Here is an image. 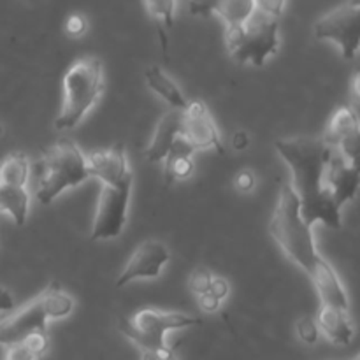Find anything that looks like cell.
<instances>
[{
  "label": "cell",
  "mask_w": 360,
  "mask_h": 360,
  "mask_svg": "<svg viewBox=\"0 0 360 360\" xmlns=\"http://www.w3.org/2000/svg\"><path fill=\"white\" fill-rule=\"evenodd\" d=\"M269 232L281 252L308 274L322 304L350 308V301L340 276L316 250L313 225L302 218L301 200L292 185H285L281 188L280 199L269 221Z\"/></svg>",
  "instance_id": "6da1fadb"
},
{
  "label": "cell",
  "mask_w": 360,
  "mask_h": 360,
  "mask_svg": "<svg viewBox=\"0 0 360 360\" xmlns=\"http://www.w3.org/2000/svg\"><path fill=\"white\" fill-rule=\"evenodd\" d=\"M274 148L290 169L292 188L301 200L302 218L313 227L323 224L329 229H340L343 207L338 206L327 188L326 171L333 148L323 136L283 137L274 143Z\"/></svg>",
  "instance_id": "7a4b0ae2"
},
{
  "label": "cell",
  "mask_w": 360,
  "mask_h": 360,
  "mask_svg": "<svg viewBox=\"0 0 360 360\" xmlns=\"http://www.w3.org/2000/svg\"><path fill=\"white\" fill-rule=\"evenodd\" d=\"M104 91V67L97 56L77 58L63 74L62 108L55 120L56 130H72L95 108Z\"/></svg>",
  "instance_id": "3957f363"
},
{
  "label": "cell",
  "mask_w": 360,
  "mask_h": 360,
  "mask_svg": "<svg viewBox=\"0 0 360 360\" xmlns=\"http://www.w3.org/2000/svg\"><path fill=\"white\" fill-rule=\"evenodd\" d=\"M74 301L58 281H51L30 302L0 319V345L9 347L37 333H48L49 320L65 319L72 313Z\"/></svg>",
  "instance_id": "277c9868"
},
{
  "label": "cell",
  "mask_w": 360,
  "mask_h": 360,
  "mask_svg": "<svg viewBox=\"0 0 360 360\" xmlns=\"http://www.w3.org/2000/svg\"><path fill=\"white\" fill-rule=\"evenodd\" d=\"M88 178H91L88 157L72 139L62 137L39 160L37 200L48 206L65 190L76 188Z\"/></svg>",
  "instance_id": "5b68a950"
},
{
  "label": "cell",
  "mask_w": 360,
  "mask_h": 360,
  "mask_svg": "<svg viewBox=\"0 0 360 360\" xmlns=\"http://www.w3.org/2000/svg\"><path fill=\"white\" fill-rule=\"evenodd\" d=\"M200 320L179 311H160L144 308L129 319L118 322V329L141 352L143 359H171L174 357L165 336L172 330H183L199 326Z\"/></svg>",
  "instance_id": "8992f818"
},
{
  "label": "cell",
  "mask_w": 360,
  "mask_h": 360,
  "mask_svg": "<svg viewBox=\"0 0 360 360\" xmlns=\"http://www.w3.org/2000/svg\"><path fill=\"white\" fill-rule=\"evenodd\" d=\"M225 44L238 63L264 65L280 49V18L255 9L245 23L225 27Z\"/></svg>",
  "instance_id": "52a82bcc"
},
{
  "label": "cell",
  "mask_w": 360,
  "mask_h": 360,
  "mask_svg": "<svg viewBox=\"0 0 360 360\" xmlns=\"http://www.w3.org/2000/svg\"><path fill=\"white\" fill-rule=\"evenodd\" d=\"M30 164L27 155L13 151L0 164V213L9 214L18 227L27 224L30 193L27 190Z\"/></svg>",
  "instance_id": "ba28073f"
},
{
  "label": "cell",
  "mask_w": 360,
  "mask_h": 360,
  "mask_svg": "<svg viewBox=\"0 0 360 360\" xmlns=\"http://www.w3.org/2000/svg\"><path fill=\"white\" fill-rule=\"evenodd\" d=\"M319 41L333 42L345 60H352L360 51V7L350 2L338 6L319 18L313 27Z\"/></svg>",
  "instance_id": "9c48e42d"
},
{
  "label": "cell",
  "mask_w": 360,
  "mask_h": 360,
  "mask_svg": "<svg viewBox=\"0 0 360 360\" xmlns=\"http://www.w3.org/2000/svg\"><path fill=\"white\" fill-rule=\"evenodd\" d=\"M130 195L132 185L111 186L102 183L90 231L94 241H109L122 234L129 214Z\"/></svg>",
  "instance_id": "30bf717a"
},
{
  "label": "cell",
  "mask_w": 360,
  "mask_h": 360,
  "mask_svg": "<svg viewBox=\"0 0 360 360\" xmlns=\"http://www.w3.org/2000/svg\"><path fill=\"white\" fill-rule=\"evenodd\" d=\"M323 139L333 150L360 169V118L352 105H340L330 116Z\"/></svg>",
  "instance_id": "8fae6325"
},
{
  "label": "cell",
  "mask_w": 360,
  "mask_h": 360,
  "mask_svg": "<svg viewBox=\"0 0 360 360\" xmlns=\"http://www.w3.org/2000/svg\"><path fill=\"white\" fill-rule=\"evenodd\" d=\"M169 259L171 255L164 243L153 241V239L141 243L120 273L118 280H116V288H123L137 280H155L160 276Z\"/></svg>",
  "instance_id": "7c38bea8"
},
{
  "label": "cell",
  "mask_w": 360,
  "mask_h": 360,
  "mask_svg": "<svg viewBox=\"0 0 360 360\" xmlns=\"http://www.w3.org/2000/svg\"><path fill=\"white\" fill-rule=\"evenodd\" d=\"M181 136L195 150H214L218 153H224L220 130H218L207 105L199 98L190 101L188 105L183 109Z\"/></svg>",
  "instance_id": "4fadbf2b"
},
{
  "label": "cell",
  "mask_w": 360,
  "mask_h": 360,
  "mask_svg": "<svg viewBox=\"0 0 360 360\" xmlns=\"http://www.w3.org/2000/svg\"><path fill=\"white\" fill-rule=\"evenodd\" d=\"M88 167L91 178H97L104 185L127 186L134 185L132 172L127 162V151L122 143L112 144L102 151H94L88 155Z\"/></svg>",
  "instance_id": "5bb4252c"
},
{
  "label": "cell",
  "mask_w": 360,
  "mask_h": 360,
  "mask_svg": "<svg viewBox=\"0 0 360 360\" xmlns=\"http://www.w3.org/2000/svg\"><path fill=\"white\" fill-rule=\"evenodd\" d=\"M327 188L336 199L338 206L343 207L345 204L354 200L360 190V169L352 165L347 158L336 150L330 151L329 162L326 171Z\"/></svg>",
  "instance_id": "9a60e30c"
},
{
  "label": "cell",
  "mask_w": 360,
  "mask_h": 360,
  "mask_svg": "<svg viewBox=\"0 0 360 360\" xmlns=\"http://www.w3.org/2000/svg\"><path fill=\"white\" fill-rule=\"evenodd\" d=\"M183 130V109L172 108L157 123L151 143L146 148V158L150 162H164L172 144L176 143Z\"/></svg>",
  "instance_id": "2e32d148"
},
{
  "label": "cell",
  "mask_w": 360,
  "mask_h": 360,
  "mask_svg": "<svg viewBox=\"0 0 360 360\" xmlns=\"http://www.w3.org/2000/svg\"><path fill=\"white\" fill-rule=\"evenodd\" d=\"M316 322H319L320 333L330 343L347 347L354 340V326H352L347 308L334 304H322L319 316H316Z\"/></svg>",
  "instance_id": "e0dca14e"
},
{
  "label": "cell",
  "mask_w": 360,
  "mask_h": 360,
  "mask_svg": "<svg viewBox=\"0 0 360 360\" xmlns=\"http://www.w3.org/2000/svg\"><path fill=\"white\" fill-rule=\"evenodd\" d=\"M195 148L188 143L183 136L176 139L171 151L164 158V176L165 181L172 183L178 179H186L193 172V153Z\"/></svg>",
  "instance_id": "ac0fdd59"
},
{
  "label": "cell",
  "mask_w": 360,
  "mask_h": 360,
  "mask_svg": "<svg viewBox=\"0 0 360 360\" xmlns=\"http://www.w3.org/2000/svg\"><path fill=\"white\" fill-rule=\"evenodd\" d=\"M144 79H146L148 88H150L153 94H157L162 101L167 102L171 108L185 109L186 105H188L190 101H186L181 88L176 84L174 79H171L169 74H165L164 70H162V67L158 65L148 67V69L144 70Z\"/></svg>",
  "instance_id": "d6986e66"
},
{
  "label": "cell",
  "mask_w": 360,
  "mask_h": 360,
  "mask_svg": "<svg viewBox=\"0 0 360 360\" xmlns=\"http://www.w3.org/2000/svg\"><path fill=\"white\" fill-rule=\"evenodd\" d=\"M255 9V0H217L211 14H217L225 27H236L245 23Z\"/></svg>",
  "instance_id": "ffe728a7"
},
{
  "label": "cell",
  "mask_w": 360,
  "mask_h": 360,
  "mask_svg": "<svg viewBox=\"0 0 360 360\" xmlns=\"http://www.w3.org/2000/svg\"><path fill=\"white\" fill-rule=\"evenodd\" d=\"M6 359L9 360H30L39 359L48 352L49 348V338L48 333H37L32 336L25 338V340L18 341V343L6 347Z\"/></svg>",
  "instance_id": "44dd1931"
},
{
  "label": "cell",
  "mask_w": 360,
  "mask_h": 360,
  "mask_svg": "<svg viewBox=\"0 0 360 360\" xmlns=\"http://www.w3.org/2000/svg\"><path fill=\"white\" fill-rule=\"evenodd\" d=\"M146 13L151 20H155L160 27L162 48L167 51V41H165V30L172 28L176 21V9H178V0H143Z\"/></svg>",
  "instance_id": "7402d4cb"
},
{
  "label": "cell",
  "mask_w": 360,
  "mask_h": 360,
  "mask_svg": "<svg viewBox=\"0 0 360 360\" xmlns=\"http://www.w3.org/2000/svg\"><path fill=\"white\" fill-rule=\"evenodd\" d=\"M295 333H297L299 340L306 345H315L320 336L319 322L311 319H301L295 323Z\"/></svg>",
  "instance_id": "603a6c76"
},
{
  "label": "cell",
  "mask_w": 360,
  "mask_h": 360,
  "mask_svg": "<svg viewBox=\"0 0 360 360\" xmlns=\"http://www.w3.org/2000/svg\"><path fill=\"white\" fill-rule=\"evenodd\" d=\"M213 278L214 276L211 274V271H207L206 267H197V269L190 274V280H188L190 290H192L195 295L204 294V292L210 290Z\"/></svg>",
  "instance_id": "cb8c5ba5"
},
{
  "label": "cell",
  "mask_w": 360,
  "mask_h": 360,
  "mask_svg": "<svg viewBox=\"0 0 360 360\" xmlns=\"http://www.w3.org/2000/svg\"><path fill=\"white\" fill-rule=\"evenodd\" d=\"M255 7L262 13L271 14L274 18H281L287 7V0H255Z\"/></svg>",
  "instance_id": "d4e9b609"
},
{
  "label": "cell",
  "mask_w": 360,
  "mask_h": 360,
  "mask_svg": "<svg viewBox=\"0 0 360 360\" xmlns=\"http://www.w3.org/2000/svg\"><path fill=\"white\" fill-rule=\"evenodd\" d=\"M197 297H199V308L204 313H214L217 309H220L221 299L218 295H214L211 290L204 292V294L197 295Z\"/></svg>",
  "instance_id": "484cf974"
},
{
  "label": "cell",
  "mask_w": 360,
  "mask_h": 360,
  "mask_svg": "<svg viewBox=\"0 0 360 360\" xmlns=\"http://www.w3.org/2000/svg\"><path fill=\"white\" fill-rule=\"evenodd\" d=\"M65 30L67 34L72 35V37H79V35H83L84 30H86V21H84V18H81L79 14H72V16H69V20H67Z\"/></svg>",
  "instance_id": "4316f807"
},
{
  "label": "cell",
  "mask_w": 360,
  "mask_h": 360,
  "mask_svg": "<svg viewBox=\"0 0 360 360\" xmlns=\"http://www.w3.org/2000/svg\"><path fill=\"white\" fill-rule=\"evenodd\" d=\"M217 0H188V9L193 16H207L211 14Z\"/></svg>",
  "instance_id": "83f0119b"
},
{
  "label": "cell",
  "mask_w": 360,
  "mask_h": 360,
  "mask_svg": "<svg viewBox=\"0 0 360 360\" xmlns=\"http://www.w3.org/2000/svg\"><path fill=\"white\" fill-rule=\"evenodd\" d=\"M255 186V176L252 171H241L236 176V188L241 192H250Z\"/></svg>",
  "instance_id": "f1b7e54d"
},
{
  "label": "cell",
  "mask_w": 360,
  "mask_h": 360,
  "mask_svg": "<svg viewBox=\"0 0 360 360\" xmlns=\"http://www.w3.org/2000/svg\"><path fill=\"white\" fill-rule=\"evenodd\" d=\"M210 290L213 292L214 295H218V297H220L221 301H224V299L229 295V283H227V280H224V278H217V276H214L213 281H211Z\"/></svg>",
  "instance_id": "f546056e"
},
{
  "label": "cell",
  "mask_w": 360,
  "mask_h": 360,
  "mask_svg": "<svg viewBox=\"0 0 360 360\" xmlns=\"http://www.w3.org/2000/svg\"><path fill=\"white\" fill-rule=\"evenodd\" d=\"M13 308H14L13 295H11L6 288H0V315H2V313L13 311Z\"/></svg>",
  "instance_id": "4dcf8cb0"
},
{
  "label": "cell",
  "mask_w": 360,
  "mask_h": 360,
  "mask_svg": "<svg viewBox=\"0 0 360 360\" xmlns=\"http://www.w3.org/2000/svg\"><path fill=\"white\" fill-rule=\"evenodd\" d=\"M248 146H250V137L246 132L239 130V132H236L234 136H232V148H234V150L243 151Z\"/></svg>",
  "instance_id": "1f68e13d"
},
{
  "label": "cell",
  "mask_w": 360,
  "mask_h": 360,
  "mask_svg": "<svg viewBox=\"0 0 360 360\" xmlns=\"http://www.w3.org/2000/svg\"><path fill=\"white\" fill-rule=\"evenodd\" d=\"M350 94H352V97H354V101L360 104V69L355 70L354 76H352Z\"/></svg>",
  "instance_id": "d6a6232c"
},
{
  "label": "cell",
  "mask_w": 360,
  "mask_h": 360,
  "mask_svg": "<svg viewBox=\"0 0 360 360\" xmlns=\"http://www.w3.org/2000/svg\"><path fill=\"white\" fill-rule=\"evenodd\" d=\"M350 4H354V6H359L360 7V0H348Z\"/></svg>",
  "instance_id": "836d02e7"
},
{
  "label": "cell",
  "mask_w": 360,
  "mask_h": 360,
  "mask_svg": "<svg viewBox=\"0 0 360 360\" xmlns=\"http://www.w3.org/2000/svg\"><path fill=\"white\" fill-rule=\"evenodd\" d=\"M2 134H4V129H2V127H0V137H2Z\"/></svg>",
  "instance_id": "e575fe53"
},
{
  "label": "cell",
  "mask_w": 360,
  "mask_h": 360,
  "mask_svg": "<svg viewBox=\"0 0 360 360\" xmlns=\"http://www.w3.org/2000/svg\"><path fill=\"white\" fill-rule=\"evenodd\" d=\"M359 359H360V355H359Z\"/></svg>",
  "instance_id": "d590c367"
}]
</instances>
